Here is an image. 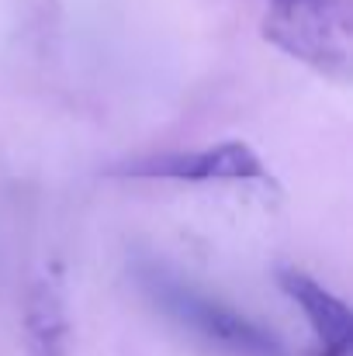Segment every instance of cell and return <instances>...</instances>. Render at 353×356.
I'll return each mask as SVG.
<instances>
[{"label": "cell", "mask_w": 353, "mask_h": 356, "mask_svg": "<svg viewBox=\"0 0 353 356\" xmlns=\"http://www.w3.org/2000/svg\"><path fill=\"white\" fill-rule=\"evenodd\" d=\"M277 280L288 291V298L295 305H301L308 315V325L315 332V353L312 356H353L350 308L301 270H281Z\"/></svg>", "instance_id": "3957f363"}, {"label": "cell", "mask_w": 353, "mask_h": 356, "mask_svg": "<svg viewBox=\"0 0 353 356\" xmlns=\"http://www.w3.org/2000/svg\"><path fill=\"white\" fill-rule=\"evenodd\" d=\"M139 284L149 294V301L170 315L177 325L198 332L205 343L222 346L226 353L235 356H291L288 346L281 343V336H274L270 329L256 325L253 318L239 315L235 308L205 298L201 291H194L191 284H184L180 277H173L163 266H142L139 270Z\"/></svg>", "instance_id": "6da1fadb"}, {"label": "cell", "mask_w": 353, "mask_h": 356, "mask_svg": "<svg viewBox=\"0 0 353 356\" xmlns=\"http://www.w3.org/2000/svg\"><path fill=\"white\" fill-rule=\"evenodd\" d=\"M28 336H31V353L35 356H66L70 339V322H66V305L63 291L52 277L38 280L28 298Z\"/></svg>", "instance_id": "277c9868"}, {"label": "cell", "mask_w": 353, "mask_h": 356, "mask_svg": "<svg viewBox=\"0 0 353 356\" xmlns=\"http://www.w3.org/2000/svg\"><path fill=\"white\" fill-rule=\"evenodd\" d=\"M108 177L125 180H177V184H274L263 159L246 142H219L208 149H184V152H156L142 159H125L108 170Z\"/></svg>", "instance_id": "7a4b0ae2"}, {"label": "cell", "mask_w": 353, "mask_h": 356, "mask_svg": "<svg viewBox=\"0 0 353 356\" xmlns=\"http://www.w3.org/2000/svg\"><path fill=\"white\" fill-rule=\"evenodd\" d=\"M343 0H274V14H288V10H308V7H333Z\"/></svg>", "instance_id": "5b68a950"}]
</instances>
